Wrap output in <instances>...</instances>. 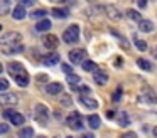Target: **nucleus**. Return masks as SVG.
I'll use <instances>...</instances> for the list:
<instances>
[{
    "label": "nucleus",
    "instance_id": "1",
    "mask_svg": "<svg viewBox=\"0 0 157 138\" xmlns=\"http://www.w3.org/2000/svg\"><path fill=\"white\" fill-rule=\"evenodd\" d=\"M0 49L4 54H21L24 52V46H22V35L15 30L2 34L0 37Z\"/></svg>",
    "mask_w": 157,
    "mask_h": 138
},
{
    "label": "nucleus",
    "instance_id": "2",
    "mask_svg": "<svg viewBox=\"0 0 157 138\" xmlns=\"http://www.w3.org/2000/svg\"><path fill=\"white\" fill-rule=\"evenodd\" d=\"M7 69H9V73L12 74V77L15 79V83H17L19 86L25 88L29 84V74H27V71L24 69V66H22L21 62H10L7 66Z\"/></svg>",
    "mask_w": 157,
    "mask_h": 138
},
{
    "label": "nucleus",
    "instance_id": "3",
    "mask_svg": "<svg viewBox=\"0 0 157 138\" xmlns=\"http://www.w3.org/2000/svg\"><path fill=\"white\" fill-rule=\"evenodd\" d=\"M63 39H64L66 44H76L79 40V27L76 24L69 25L68 29L63 32Z\"/></svg>",
    "mask_w": 157,
    "mask_h": 138
},
{
    "label": "nucleus",
    "instance_id": "4",
    "mask_svg": "<svg viewBox=\"0 0 157 138\" xmlns=\"http://www.w3.org/2000/svg\"><path fill=\"white\" fill-rule=\"evenodd\" d=\"M34 114H36V120L39 121L41 125H48V120H49V110L46 104L39 103L34 110Z\"/></svg>",
    "mask_w": 157,
    "mask_h": 138
},
{
    "label": "nucleus",
    "instance_id": "5",
    "mask_svg": "<svg viewBox=\"0 0 157 138\" xmlns=\"http://www.w3.org/2000/svg\"><path fill=\"white\" fill-rule=\"evenodd\" d=\"M66 125L71 126L73 130H81L83 128V121H81V114L78 111H73L68 118H66Z\"/></svg>",
    "mask_w": 157,
    "mask_h": 138
},
{
    "label": "nucleus",
    "instance_id": "6",
    "mask_svg": "<svg viewBox=\"0 0 157 138\" xmlns=\"http://www.w3.org/2000/svg\"><path fill=\"white\" fill-rule=\"evenodd\" d=\"M86 57V52L83 49H73L71 52H69V61H71L73 64H81L83 61H85Z\"/></svg>",
    "mask_w": 157,
    "mask_h": 138
},
{
    "label": "nucleus",
    "instance_id": "7",
    "mask_svg": "<svg viewBox=\"0 0 157 138\" xmlns=\"http://www.w3.org/2000/svg\"><path fill=\"white\" fill-rule=\"evenodd\" d=\"M42 44H44V47H48V49H56L59 44L58 37L52 35V34H49V35H44L42 37Z\"/></svg>",
    "mask_w": 157,
    "mask_h": 138
},
{
    "label": "nucleus",
    "instance_id": "8",
    "mask_svg": "<svg viewBox=\"0 0 157 138\" xmlns=\"http://www.w3.org/2000/svg\"><path fill=\"white\" fill-rule=\"evenodd\" d=\"M0 103L7 104V106H14L17 103V96L14 93H4V94H0Z\"/></svg>",
    "mask_w": 157,
    "mask_h": 138
},
{
    "label": "nucleus",
    "instance_id": "9",
    "mask_svg": "<svg viewBox=\"0 0 157 138\" xmlns=\"http://www.w3.org/2000/svg\"><path fill=\"white\" fill-rule=\"evenodd\" d=\"M105 10H106V15H108L112 20H120L123 17V13L113 5H105Z\"/></svg>",
    "mask_w": 157,
    "mask_h": 138
},
{
    "label": "nucleus",
    "instance_id": "10",
    "mask_svg": "<svg viewBox=\"0 0 157 138\" xmlns=\"http://www.w3.org/2000/svg\"><path fill=\"white\" fill-rule=\"evenodd\" d=\"M79 103L85 108H88V110H96L98 108V101L90 98V96H79Z\"/></svg>",
    "mask_w": 157,
    "mask_h": 138
},
{
    "label": "nucleus",
    "instance_id": "11",
    "mask_svg": "<svg viewBox=\"0 0 157 138\" xmlns=\"http://www.w3.org/2000/svg\"><path fill=\"white\" fill-rule=\"evenodd\" d=\"M46 93L48 94H59V93H63V84L61 83H49L48 86H46Z\"/></svg>",
    "mask_w": 157,
    "mask_h": 138
},
{
    "label": "nucleus",
    "instance_id": "12",
    "mask_svg": "<svg viewBox=\"0 0 157 138\" xmlns=\"http://www.w3.org/2000/svg\"><path fill=\"white\" fill-rule=\"evenodd\" d=\"M93 79H95L96 84H106V81H108V74L105 73V71H93Z\"/></svg>",
    "mask_w": 157,
    "mask_h": 138
},
{
    "label": "nucleus",
    "instance_id": "13",
    "mask_svg": "<svg viewBox=\"0 0 157 138\" xmlns=\"http://www.w3.org/2000/svg\"><path fill=\"white\" fill-rule=\"evenodd\" d=\"M51 27H52V24H51V20H48V19H41L36 24V30H37V32H46V30H49Z\"/></svg>",
    "mask_w": 157,
    "mask_h": 138
},
{
    "label": "nucleus",
    "instance_id": "14",
    "mask_svg": "<svg viewBox=\"0 0 157 138\" xmlns=\"http://www.w3.org/2000/svg\"><path fill=\"white\" fill-rule=\"evenodd\" d=\"M42 62H44V66H54V64L59 62V54L58 52L49 54V56H46L44 59H42Z\"/></svg>",
    "mask_w": 157,
    "mask_h": 138
},
{
    "label": "nucleus",
    "instance_id": "15",
    "mask_svg": "<svg viewBox=\"0 0 157 138\" xmlns=\"http://www.w3.org/2000/svg\"><path fill=\"white\" fill-rule=\"evenodd\" d=\"M25 15H27V13H25V7L22 5V3H21V5H17V7H15V9H14V12H12V17H14L15 20H22Z\"/></svg>",
    "mask_w": 157,
    "mask_h": 138
},
{
    "label": "nucleus",
    "instance_id": "16",
    "mask_svg": "<svg viewBox=\"0 0 157 138\" xmlns=\"http://www.w3.org/2000/svg\"><path fill=\"white\" fill-rule=\"evenodd\" d=\"M139 99L144 101V103H150V104H155L157 103V96L154 93H150V91H145V93H144Z\"/></svg>",
    "mask_w": 157,
    "mask_h": 138
},
{
    "label": "nucleus",
    "instance_id": "17",
    "mask_svg": "<svg viewBox=\"0 0 157 138\" xmlns=\"http://www.w3.org/2000/svg\"><path fill=\"white\" fill-rule=\"evenodd\" d=\"M139 30H142V32H152V30H154L152 22H150V20H147V19L139 20Z\"/></svg>",
    "mask_w": 157,
    "mask_h": 138
},
{
    "label": "nucleus",
    "instance_id": "18",
    "mask_svg": "<svg viewBox=\"0 0 157 138\" xmlns=\"http://www.w3.org/2000/svg\"><path fill=\"white\" fill-rule=\"evenodd\" d=\"M86 120H88L90 128H93V130L100 128V123H101V121H100V116H98V114H90V116L86 118Z\"/></svg>",
    "mask_w": 157,
    "mask_h": 138
},
{
    "label": "nucleus",
    "instance_id": "19",
    "mask_svg": "<svg viewBox=\"0 0 157 138\" xmlns=\"http://www.w3.org/2000/svg\"><path fill=\"white\" fill-rule=\"evenodd\" d=\"M51 13L56 17V19H66V17L69 15V10L68 9H58V7H56V9L51 10Z\"/></svg>",
    "mask_w": 157,
    "mask_h": 138
},
{
    "label": "nucleus",
    "instance_id": "20",
    "mask_svg": "<svg viewBox=\"0 0 157 138\" xmlns=\"http://www.w3.org/2000/svg\"><path fill=\"white\" fill-rule=\"evenodd\" d=\"M137 66H139L140 69H144V71H152L154 69L152 62H150V61H147V59H142V57H139V59H137Z\"/></svg>",
    "mask_w": 157,
    "mask_h": 138
},
{
    "label": "nucleus",
    "instance_id": "21",
    "mask_svg": "<svg viewBox=\"0 0 157 138\" xmlns=\"http://www.w3.org/2000/svg\"><path fill=\"white\" fill-rule=\"evenodd\" d=\"M10 0H0V15H7L10 12Z\"/></svg>",
    "mask_w": 157,
    "mask_h": 138
},
{
    "label": "nucleus",
    "instance_id": "22",
    "mask_svg": "<svg viewBox=\"0 0 157 138\" xmlns=\"http://www.w3.org/2000/svg\"><path fill=\"white\" fill-rule=\"evenodd\" d=\"M34 136V130L31 126H25L19 131V138H32Z\"/></svg>",
    "mask_w": 157,
    "mask_h": 138
},
{
    "label": "nucleus",
    "instance_id": "23",
    "mask_svg": "<svg viewBox=\"0 0 157 138\" xmlns=\"http://www.w3.org/2000/svg\"><path fill=\"white\" fill-rule=\"evenodd\" d=\"M125 13H127V17H128V19L135 20V22H139V20H142V15H140V12H137V10H133V9H128Z\"/></svg>",
    "mask_w": 157,
    "mask_h": 138
},
{
    "label": "nucleus",
    "instance_id": "24",
    "mask_svg": "<svg viewBox=\"0 0 157 138\" xmlns=\"http://www.w3.org/2000/svg\"><path fill=\"white\" fill-rule=\"evenodd\" d=\"M83 71H86V73H91V71H95L96 69V64L93 62V61H83Z\"/></svg>",
    "mask_w": 157,
    "mask_h": 138
},
{
    "label": "nucleus",
    "instance_id": "25",
    "mask_svg": "<svg viewBox=\"0 0 157 138\" xmlns=\"http://www.w3.org/2000/svg\"><path fill=\"white\" fill-rule=\"evenodd\" d=\"M24 120H25V118H24V114H21V113H14V116L10 118L12 125H17V126H19V125H22V123H24Z\"/></svg>",
    "mask_w": 157,
    "mask_h": 138
},
{
    "label": "nucleus",
    "instance_id": "26",
    "mask_svg": "<svg viewBox=\"0 0 157 138\" xmlns=\"http://www.w3.org/2000/svg\"><path fill=\"white\" fill-rule=\"evenodd\" d=\"M59 103H61V106H71L73 104V99L69 94H61V98H59Z\"/></svg>",
    "mask_w": 157,
    "mask_h": 138
},
{
    "label": "nucleus",
    "instance_id": "27",
    "mask_svg": "<svg viewBox=\"0 0 157 138\" xmlns=\"http://www.w3.org/2000/svg\"><path fill=\"white\" fill-rule=\"evenodd\" d=\"M46 13H48V10L37 9V10H34V12H31V17H32V19H44Z\"/></svg>",
    "mask_w": 157,
    "mask_h": 138
},
{
    "label": "nucleus",
    "instance_id": "28",
    "mask_svg": "<svg viewBox=\"0 0 157 138\" xmlns=\"http://www.w3.org/2000/svg\"><path fill=\"white\" fill-rule=\"evenodd\" d=\"M79 81H81V77H79L78 74H73V73L68 74V83L69 84H78Z\"/></svg>",
    "mask_w": 157,
    "mask_h": 138
},
{
    "label": "nucleus",
    "instance_id": "29",
    "mask_svg": "<svg viewBox=\"0 0 157 138\" xmlns=\"http://www.w3.org/2000/svg\"><path fill=\"white\" fill-rule=\"evenodd\" d=\"M135 47L139 50H145L147 49V44L144 42V40H140V39H135Z\"/></svg>",
    "mask_w": 157,
    "mask_h": 138
},
{
    "label": "nucleus",
    "instance_id": "30",
    "mask_svg": "<svg viewBox=\"0 0 157 138\" xmlns=\"http://www.w3.org/2000/svg\"><path fill=\"white\" fill-rule=\"evenodd\" d=\"M10 131V126H9L7 123H0V135H5Z\"/></svg>",
    "mask_w": 157,
    "mask_h": 138
},
{
    "label": "nucleus",
    "instance_id": "31",
    "mask_svg": "<svg viewBox=\"0 0 157 138\" xmlns=\"http://www.w3.org/2000/svg\"><path fill=\"white\" fill-rule=\"evenodd\" d=\"M120 98H122V88H117V91L113 93L112 99H113V101H120Z\"/></svg>",
    "mask_w": 157,
    "mask_h": 138
},
{
    "label": "nucleus",
    "instance_id": "32",
    "mask_svg": "<svg viewBox=\"0 0 157 138\" xmlns=\"http://www.w3.org/2000/svg\"><path fill=\"white\" fill-rule=\"evenodd\" d=\"M14 113H15V111L12 110V108H7V110L4 111V118H7V120H10V118L14 116Z\"/></svg>",
    "mask_w": 157,
    "mask_h": 138
},
{
    "label": "nucleus",
    "instance_id": "33",
    "mask_svg": "<svg viewBox=\"0 0 157 138\" xmlns=\"http://www.w3.org/2000/svg\"><path fill=\"white\" fill-rule=\"evenodd\" d=\"M9 88V81L4 79V77H0V91H5Z\"/></svg>",
    "mask_w": 157,
    "mask_h": 138
},
{
    "label": "nucleus",
    "instance_id": "34",
    "mask_svg": "<svg viewBox=\"0 0 157 138\" xmlns=\"http://www.w3.org/2000/svg\"><path fill=\"white\" fill-rule=\"evenodd\" d=\"M120 138H137V133L135 131H127V133H122Z\"/></svg>",
    "mask_w": 157,
    "mask_h": 138
},
{
    "label": "nucleus",
    "instance_id": "35",
    "mask_svg": "<svg viewBox=\"0 0 157 138\" xmlns=\"http://www.w3.org/2000/svg\"><path fill=\"white\" fill-rule=\"evenodd\" d=\"M130 121H128V118H127V114L125 113H120V125H128Z\"/></svg>",
    "mask_w": 157,
    "mask_h": 138
},
{
    "label": "nucleus",
    "instance_id": "36",
    "mask_svg": "<svg viewBox=\"0 0 157 138\" xmlns=\"http://www.w3.org/2000/svg\"><path fill=\"white\" fill-rule=\"evenodd\" d=\"M61 67H63V71H64L66 74H71L73 73V66H69V64H63Z\"/></svg>",
    "mask_w": 157,
    "mask_h": 138
},
{
    "label": "nucleus",
    "instance_id": "37",
    "mask_svg": "<svg viewBox=\"0 0 157 138\" xmlns=\"http://www.w3.org/2000/svg\"><path fill=\"white\" fill-rule=\"evenodd\" d=\"M36 0H22V5L24 7H29V5H34Z\"/></svg>",
    "mask_w": 157,
    "mask_h": 138
},
{
    "label": "nucleus",
    "instance_id": "38",
    "mask_svg": "<svg viewBox=\"0 0 157 138\" xmlns=\"http://www.w3.org/2000/svg\"><path fill=\"white\" fill-rule=\"evenodd\" d=\"M137 5H139L140 9H145V7H147V0H137Z\"/></svg>",
    "mask_w": 157,
    "mask_h": 138
},
{
    "label": "nucleus",
    "instance_id": "39",
    "mask_svg": "<svg viewBox=\"0 0 157 138\" xmlns=\"http://www.w3.org/2000/svg\"><path fill=\"white\" fill-rule=\"evenodd\" d=\"M37 81L44 83V81H48V76H46V74H39V76H37Z\"/></svg>",
    "mask_w": 157,
    "mask_h": 138
},
{
    "label": "nucleus",
    "instance_id": "40",
    "mask_svg": "<svg viewBox=\"0 0 157 138\" xmlns=\"http://www.w3.org/2000/svg\"><path fill=\"white\" fill-rule=\"evenodd\" d=\"M79 138H95V135H93V133H83Z\"/></svg>",
    "mask_w": 157,
    "mask_h": 138
},
{
    "label": "nucleus",
    "instance_id": "41",
    "mask_svg": "<svg viewBox=\"0 0 157 138\" xmlns=\"http://www.w3.org/2000/svg\"><path fill=\"white\" fill-rule=\"evenodd\" d=\"M106 116H108V118H112V116H115V111H108V113H106Z\"/></svg>",
    "mask_w": 157,
    "mask_h": 138
},
{
    "label": "nucleus",
    "instance_id": "42",
    "mask_svg": "<svg viewBox=\"0 0 157 138\" xmlns=\"http://www.w3.org/2000/svg\"><path fill=\"white\" fill-rule=\"evenodd\" d=\"M152 133H154V136L157 138V126H154V130H152Z\"/></svg>",
    "mask_w": 157,
    "mask_h": 138
},
{
    "label": "nucleus",
    "instance_id": "43",
    "mask_svg": "<svg viewBox=\"0 0 157 138\" xmlns=\"http://www.w3.org/2000/svg\"><path fill=\"white\" fill-rule=\"evenodd\" d=\"M51 2H66V0H51Z\"/></svg>",
    "mask_w": 157,
    "mask_h": 138
},
{
    "label": "nucleus",
    "instance_id": "44",
    "mask_svg": "<svg viewBox=\"0 0 157 138\" xmlns=\"http://www.w3.org/2000/svg\"><path fill=\"white\" fill-rule=\"evenodd\" d=\"M2 71H4V67H2V64H0V73H2Z\"/></svg>",
    "mask_w": 157,
    "mask_h": 138
},
{
    "label": "nucleus",
    "instance_id": "45",
    "mask_svg": "<svg viewBox=\"0 0 157 138\" xmlns=\"http://www.w3.org/2000/svg\"><path fill=\"white\" fill-rule=\"evenodd\" d=\"M37 138H46V136H37Z\"/></svg>",
    "mask_w": 157,
    "mask_h": 138
},
{
    "label": "nucleus",
    "instance_id": "46",
    "mask_svg": "<svg viewBox=\"0 0 157 138\" xmlns=\"http://www.w3.org/2000/svg\"><path fill=\"white\" fill-rule=\"evenodd\" d=\"M66 138H73V136H66Z\"/></svg>",
    "mask_w": 157,
    "mask_h": 138
},
{
    "label": "nucleus",
    "instance_id": "47",
    "mask_svg": "<svg viewBox=\"0 0 157 138\" xmlns=\"http://www.w3.org/2000/svg\"><path fill=\"white\" fill-rule=\"evenodd\" d=\"M0 30H2V25H0Z\"/></svg>",
    "mask_w": 157,
    "mask_h": 138
}]
</instances>
